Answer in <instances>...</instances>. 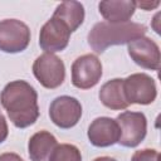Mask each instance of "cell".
<instances>
[{"label": "cell", "instance_id": "obj_8", "mask_svg": "<svg viewBox=\"0 0 161 161\" xmlns=\"http://www.w3.org/2000/svg\"><path fill=\"white\" fill-rule=\"evenodd\" d=\"M49 117L59 128H72L82 117V104L74 97L59 96L54 98L49 106Z\"/></svg>", "mask_w": 161, "mask_h": 161}, {"label": "cell", "instance_id": "obj_10", "mask_svg": "<svg viewBox=\"0 0 161 161\" xmlns=\"http://www.w3.org/2000/svg\"><path fill=\"white\" fill-rule=\"evenodd\" d=\"M127 50L131 59L137 65L151 70L160 69V48L151 38L141 36L131 40L127 44Z\"/></svg>", "mask_w": 161, "mask_h": 161}, {"label": "cell", "instance_id": "obj_12", "mask_svg": "<svg viewBox=\"0 0 161 161\" xmlns=\"http://www.w3.org/2000/svg\"><path fill=\"white\" fill-rule=\"evenodd\" d=\"M99 14L108 23H127L136 10L132 0H104L98 4Z\"/></svg>", "mask_w": 161, "mask_h": 161}, {"label": "cell", "instance_id": "obj_6", "mask_svg": "<svg viewBox=\"0 0 161 161\" xmlns=\"http://www.w3.org/2000/svg\"><path fill=\"white\" fill-rule=\"evenodd\" d=\"M123 89L130 104H151L157 97L156 83L146 73H133L125 78Z\"/></svg>", "mask_w": 161, "mask_h": 161}, {"label": "cell", "instance_id": "obj_20", "mask_svg": "<svg viewBox=\"0 0 161 161\" xmlns=\"http://www.w3.org/2000/svg\"><path fill=\"white\" fill-rule=\"evenodd\" d=\"M0 161H24L18 153L14 152H5L0 155Z\"/></svg>", "mask_w": 161, "mask_h": 161}, {"label": "cell", "instance_id": "obj_21", "mask_svg": "<svg viewBox=\"0 0 161 161\" xmlns=\"http://www.w3.org/2000/svg\"><path fill=\"white\" fill-rule=\"evenodd\" d=\"M158 18H160V13H157V14L155 15V18H153V21H152V26H153V29H155V31H156L157 34H160V28H157Z\"/></svg>", "mask_w": 161, "mask_h": 161}, {"label": "cell", "instance_id": "obj_19", "mask_svg": "<svg viewBox=\"0 0 161 161\" xmlns=\"http://www.w3.org/2000/svg\"><path fill=\"white\" fill-rule=\"evenodd\" d=\"M160 5V1H136V8H141L146 11L148 10H152L155 8H157Z\"/></svg>", "mask_w": 161, "mask_h": 161}, {"label": "cell", "instance_id": "obj_3", "mask_svg": "<svg viewBox=\"0 0 161 161\" xmlns=\"http://www.w3.org/2000/svg\"><path fill=\"white\" fill-rule=\"evenodd\" d=\"M119 127L118 142L123 147H136L146 137L147 133V118L142 112L125 111L116 118Z\"/></svg>", "mask_w": 161, "mask_h": 161}, {"label": "cell", "instance_id": "obj_2", "mask_svg": "<svg viewBox=\"0 0 161 161\" xmlns=\"http://www.w3.org/2000/svg\"><path fill=\"white\" fill-rule=\"evenodd\" d=\"M146 31L147 28L140 23L99 21L89 30L87 40L96 53H103L109 47L128 44L133 39L145 36Z\"/></svg>", "mask_w": 161, "mask_h": 161}, {"label": "cell", "instance_id": "obj_15", "mask_svg": "<svg viewBox=\"0 0 161 161\" xmlns=\"http://www.w3.org/2000/svg\"><path fill=\"white\" fill-rule=\"evenodd\" d=\"M84 6L78 1H63L60 3L53 14V18L60 20L70 33L75 31L84 20Z\"/></svg>", "mask_w": 161, "mask_h": 161}, {"label": "cell", "instance_id": "obj_11", "mask_svg": "<svg viewBox=\"0 0 161 161\" xmlns=\"http://www.w3.org/2000/svg\"><path fill=\"white\" fill-rule=\"evenodd\" d=\"M89 142L96 147H109L118 142L119 127L111 117H98L92 121L87 132Z\"/></svg>", "mask_w": 161, "mask_h": 161}, {"label": "cell", "instance_id": "obj_16", "mask_svg": "<svg viewBox=\"0 0 161 161\" xmlns=\"http://www.w3.org/2000/svg\"><path fill=\"white\" fill-rule=\"evenodd\" d=\"M49 161H82V155L77 146L70 143H60L53 150Z\"/></svg>", "mask_w": 161, "mask_h": 161}, {"label": "cell", "instance_id": "obj_7", "mask_svg": "<svg viewBox=\"0 0 161 161\" xmlns=\"http://www.w3.org/2000/svg\"><path fill=\"white\" fill-rule=\"evenodd\" d=\"M102 63L94 54L78 57L72 64V83L79 89L94 87L102 77Z\"/></svg>", "mask_w": 161, "mask_h": 161}, {"label": "cell", "instance_id": "obj_5", "mask_svg": "<svg viewBox=\"0 0 161 161\" xmlns=\"http://www.w3.org/2000/svg\"><path fill=\"white\" fill-rule=\"evenodd\" d=\"M30 43L29 26L18 19H5L0 21V50L4 53H20Z\"/></svg>", "mask_w": 161, "mask_h": 161}, {"label": "cell", "instance_id": "obj_22", "mask_svg": "<svg viewBox=\"0 0 161 161\" xmlns=\"http://www.w3.org/2000/svg\"><path fill=\"white\" fill-rule=\"evenodd\" d=\"M93 161H117V160L113 157H109V156H101V157L94 158Z\"/></svg>", "mask_w": 161, "mask_h": 161}, {"label": "cell", "instance_id": "obj_9", "mask_svg": "<svg viewBox=\"0 0 161 161\" xmlns=\"http://www.w3.org/2000/svg\"><path fill=\"white\" fill-rule=\"evenodd\" d=\"M70 30L58 19L50 18L40 29L39 45L45 53L62 52L68 47Z\"/></svg>", "mask_w": 161, "mask_h": 161}, {"label": "cell", "instance_id": "obj_4", "mask_svg": "<svg viewBox=\"0 0 161 161\" xmlns=\"http://www.w3.org/2000/svg\"><path fill=\"white\" fill-rule=\"evenodd\" d=\"M33 74L38 82L48 89L58 88L65 79L63 60L53 53H43L33 63Z\"/></svg>", "mask_w": 161, "mask_h": 161}, {"label": "cell", "instance_id": "obj_13", "mask_svg": "<svg viewBox=\"0 0 161 161\" xmlns=\"http://www.w3.org/2000/svg\"><path fill=\"white\" fill-rule=\"evenodd\" d=\"M98 97L102 104L112 111L126 109L130 106L123 89V79L121 78H113L111 80H107L101 87Z\"/></svg>", "mask_w": 161, "mask_h": 161}, {"label": "cell", "instance_id": "obj_18", "mask_svg": "<svg viewBox=\"0 0 161 161\" xmlns=\"http://www.w3.org/2000/svg\"><path fill=\"white\" fill-rule=\"evenodd\" d=\"M8 133H9L8 123H6V119H5L4 114H3L1 111H0V143H3V142L6 140Z\"/></svg>", "mask_w": 161, "mask_h": 161}, {"label": "cell", "instance_id": "obj_17", "mask_svg": "<svg viewBox=\"0 0 161 161\" xmlns=\"http://www.w3.org/2000/svg\"><path fill=\"white\" fill-rule=\"evenodd\" d=\"M158 158H160L158 151L153 148H143L136 151L132 155L131 161H158Z\"/></svg>", "mask_w": 161, "mask_h": 161}, {"label": "cell", "instance_id": "obj_14", "mask_svg": "<svg viewBox=\"0 0 161 161\" xmlns=\"http://www.w3.org/2000/svg\"><path fill=\"white\" fill-rule=\"evenodd\" d=\"M58 145L57 138L49 131L34 133L28 142V152L31 161H49V157Z\"/></svg>", "mask_w": 161, "mask_h": 161}, {"label": "cell", "instance_id": "obj_1", "mask_svg": "<svg viewBox=\"0 0 161 161\" xmlns=\"http://www.w3.org/2000/svg\"><path fill=\"white\" fill-rule=\"evenodd\" d=\"M0 102L18 128L34 125L39 117L38 93L26 80L18 79L8 83L0 93Z\"/></svg>", "mask_w": 161, "mask_h": 161}]
</instances>
